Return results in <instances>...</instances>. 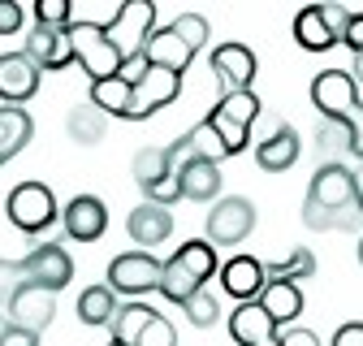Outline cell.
Returning a JSON list of instances; mask_svg holds the SVG:
<instances>
[{
    "label": "cell",
    "mask_w": 363,
    "mask_h": 346,
    "mask_svg": "<svg viewBox=\"0 0 363 346\" xmlns=\"http://www.w3.org/2000/svg\"><path fill=\"white\" fill-rule=\"evenodd\" d=\"M74 22V5L69 0H39L35 5V26H69Z\"/></svg>",
    "instance_id": "34"
},
{
    "label": "cell",
    "mask_w": 363,
    "mask_h": 346,
    "mask_svg": "<svg viewBox=\"0 0 363 346\" xmlns=\"http://www.w3.org/2000/svg\"><path fill=\"white\" fill-rule=\"evenodd\" d=\"M333 346H363V320H346L333 333Z\"/></svg>",
    "instance_id": "41"
},
{
    "label": "cell",
    "mask_w": 363,
    "mask_h": 346,
    "mask_svg": "<svg viewBox=\"0 0 363 346\" xmlns=\"http://www.w3.org/2000/svg\"><path fill=\"white\" fill-rule=\"evenodd\" d=\"M173 178H177L182 199L208 203V199H216V195H220V164H212V160L191 156V160H182V164L173 169Z\"/></svg>",
    "instance_id": "19"
},
{
    "label": "cell",
    "mask_w": 363,
    "mask_h": 346,
    "mask_svg": "<svg viewBox=\"0 0 363 346\" xmlns=\"http://www.w3.org/2000/svg\"><path fill=\"white\" fill-rule=\"evenodd\" d=\"M5 316H9V325H18V329H26V333H43L52 325V316H57V294L52 290H39V286H30V281H22L9 298H5Z\"/></svg>",
    "instance_id": "12"
},
{
    "label": "cell",
    "mask_w": 363,
    "mask_h": 346,
    "mask_svg": "<svg viewBox=\"0 0 363 346\" xmlns=\"http://www.w3.org/2000/svg\"><path fill=\"white\" fill-rule=\"evenodd\" d=\"M130 91H134V86H130L121 74H117V78H104V82H91V104H96L104 117H125Z\"/></svg>",
    "instance_id": "28"
},
{
    "label": "cell",
    "mask_w": 363,
    "mask_h": 346,
    "mask_svg": "<svg viewBox=\"0 0 363 346\" xmlns=\"http://www.w3.org/2000/svg\"><path fill=\"white\" fill-rule=\"evenodd\" d=\"M0 346H39V333H26L18 325H5V329H0Z\"/></svg>",
    "instance_id": "40"
},
{
    "label": "cell",
    "mask_w": 363,
    "mask_h": 346,
    "mask_svg": "<svg viewBox=\"0 0 363 346\" xmlns=\"http://www.w3.org/2000/svg\"><path fill=\"white\" fill-rule=\"evenodd\" d=\"M182 312H186V316H191V325H199V329H212V325H216V316H220V308H216V298H212L208 290L191 294L186 303H182Z\"/></svg>",
    "instance_id": "33"
},
{
    "label": "cell",
    "mask_w": 363,
    "mask_h": 346,
    "mask_svg": "<svg viewBox=\"0 0 363 346\" xmlns=\"http://www.w3.org/2000/svg\"><path fill=\"white\" fill-rule=\"evenodd\" d=\"M152 316H156V308H147L143 298H130V303H121V308L113 312V325H108V329H113L117 342H130V346H134V342H139V333H143V325H147Z\"/></svg>",
    "instance_id": "27"
},
{
    "label": "cell",
    "mask_w": 363,
    "mask_h": 346,
    "mask_svg": "<svg viewBox=\"0 0 363 346\" xmlns=\"http://www.w3.org/2000/svg\"><path fill=\"white\" fill-rule=\"evenodd\" d=\"M255 303L272 316V325H290V320L303 312V290H298L294 281H268Z\"/></svg>",
    "instance_id": "24"
},
{
    "label": "cell",
    "mask_w": 363,
    "mask_h": 346,
    "mask_svg": "<svg viewBox=\"0 0 363 346\" xmlns=\"http://www.w3.org/2000/svg\"><path fill=\"white\" fill-rule=\"evenodd\" d=\"M359 221H363V212H359V191H354V169L329 160L307 186L303 225L307 230H354Z\"/></svg>",
    "instance_id": "1"
},
{
    "label": "cell",
    "mask_w": 363,
    "mask_h": 346,
    "mask_svg": "<svg viewBox=\"0 0 363 346\" xmlns=\"http://www.w3.org/2000/svg\"><path fill=\"white\" fill-rule=\"evenodd\" d=\"M191 57H195V52H191L169 26H164V30H152L147 43H143V61H147V65H160V69H173V74H186Z\"/></svg>",
    "instance_id": "21"
},
{
    "label": "cell",
    "mask_w": 363,
    "mask_h": 346,
    "mask_svg": "<svg viewBox=\"0 0 363 346\" xmlns=\"http://www.w3.org/2000/svg\"><path fill=\"white\" fill-rule=\"evenodd\" d=\"M230 337L238 346H277V325L259 303H238L230 312Z\"/></svg>",
    "instance_id": "18"
},
{
    "label": "cell",
    "mask_w": 363,
    "mask_h": 346,
    "mask_svg": "<svg viewBox=\"0 0 363 346\" xmlns=\"http://www.w3.org/2000/svg\"><path fill=\"white\" fill-rule=\"evenodd\" d=\"M104 30L117 43L121 61L125 57H139L143 43H147V35L156 30V5H152V0H125V5L113 13V22H104Z\"/></svg>",
    "instance_id": "6"
},
{
    "label": "cell",
    "mask_w": 363,
    "mask_h": 346,
    "mask_svg": "<svg viewBox=\"0 0 363 346\" xmlns=\"http://www.w3.org/2000/svg\"><path fill=\"white\" fill-rule=\"evenodd\" d=\"M251 230H255V203L251 199L230 195V199H216L212 203V212H208V242L212 247H234Z\"/></svg>",
    "instance_id": "10"
},
{
    "label": "cell",
    "mask_w": 363,
    "mask_h": 346,
    "mask_svg": "<svg viewBox=\"0 0 363 346\" xmlns=\"http://www.w3.org/2000/svg\"><path fill=\"white\" fill-rule=\"evenodd\" d=\"M164 178H169V156H164V147H143L139 156H134V182H139L143 191H152Z\"/></svg>",
    "instance_id": "31"
},
{
    "label": "cell",
    "mask_w": 363,
    "mask_h": 346,
    "mask_svg": "<svg viewBox=\"0 0 363 346\" xmlns=\"http://www.w3.org/2000/svg\"><path fill=\"white\" fill-rule=\"evenodd\" d=\"M125 234H130V242H139L147 251V247H156V242H164L173 234V212L160 208V203H152V199H143L139 208H130Z\"/></svg>",
    "instance_id": "17"
},
{
    "label": "cell",
    "mask_w": 363,
    "mask_h": 346,
    "mask_svg": "<svg viewBox=\"0 0 363 346\" xmlns=\"http://www.w3.org/2000/svg\"><path fill=\"white\" fill-rule=\"evenodd\" d=\"M208 277H216V247L208 238H191L160 264V294L182 308L191 294L208 290Z\"/></svg>",
    "instance_id": "2"
},
{
    "label": "cell",
    "mask_w": 363,
    "mask_h": 346,
    "mask_svg": "<svg viewBox=\"0 0 363 346\" xmlns=\"http://www.w3.org/2000/svg\"><path fill=\"white\" fill-rule=\"evenodd\" d=\"M350 78H363V52H354V74Z\"/></svg>",
    "instance_id": "45"
},
{
    "label": "cell",
    "mask_w": 363,
    "mask_h": 346,
    "mask_svg": "<svg viewBox=\"0 0 363 346\" xmlns=\"http://www.w3.org/2000/svg\"><path fill=\"white\" fill-rule=\"evenodd\" d=\"M177 91H182V74L160 69V65H147V69H143V78L134 82V91H130V108H125V117H121V121H143V117L160 113L164 104H173V100H177Z\"/></svg>",
    "instance_id": "8"
},
{
    "label": "cell",
    "mask_w": 363,
    "mask_h": 346,
    "mask_svg": "<svg viewBox=\"0 0 363 346\" xmlns=\"http://www.w3.org/2000/svg\"><path fill=\"white\" fill-rule=\"evenodd\" d=\"M212 74L220 82V96L251 91V82H255V52L242 48V43H220V48H212Z\"/></svg>",
    "instance_id": "13"
},
{
    "label": "cell",
    "mask_w": 363,
    "mask_h": 346,
    "mask_svg": "<svg viewBox=\"0 0 363 346\" xmlns=\"http://www.w3.org/2000/svg\"><path fill=\"white\" fill-rule=\"evenodd\" d=\"M35 91H39L35 61H26L22 52H5V57H0V100L22 108L26 100H35Z\"/></svg>",
    "instance_id": "16"
},
{
    "label": "cell",
    "mask_w": 363,
    "mask_h": 346,
    "mask_svg": "<svg viewBox=\"0 0 363 346\" xmlns=\"http://www.w3.org/2000/svg\"><path fill=\"white\" fill-rule=\"evenodd\" d=\"M18 273H22V281H30V286H39V290H65L69 286V277H74V260H69V251L61 247V242H43V247H35L30 255H22L18 260Z\"/></svg>",
    "instance_id": "9"
},
{
    "label": "cell",
    "mask_w": 363,
    "mask_h": 346,
    "mask_svg": "<svg viewBox=\"0 0 363 346\" xmlns=\"http://www.w3.org/2000/svg\"><path fill=\"white\" fill-rule=\"evenodd\" d=\"M134 346H177V329H173V320L156 312V316L143 325V333H139V342H134Z\"/></svg>",
    "instance_id": "35"
},
{
    "label": "cell",
    "mask_w": 363,
    "mask_h": 346,
    "mask_svg": "<svg viewBox=\"0 0 363 346\" xmlns=\"http://www.w3.org/2000/svg\"><path fill=\"white\" fill-rule=\"evenodd\" d=\"M61 225H65V234H69L74 242H96V238H104V230H108V208H104V199H96V195H78V199L65 203Z\"/></svg>",
    "instance_id": "14"
},
{
    "label": "cell",
    "mask_w": 363,
    "mask_h": 346,
    "mask_svg": "<svg viewBox=\"0 0 363 346\" xmlns=\"http://www.w3.org/2000/svg\"><path fill=\"white\" fill-rule=\"evenodd\" d=\"M220 286H225V294L238 298V303H255L259 290H264V264L255 255H234L230 264L220 269Z\"/></svg>",
    "instance_id": "20"
},
{
    "label": "cell",
    "mask_w": 363,
    "mask_h": 346,
    "mask_svg": "<svg viewBox=\"0 0 363 346\" xmlns=\"http://www.w3.org/2000/svg\"><path fill=\"white\" fill-rule=\"evenodd\" d=\"M182 43H186L191 52H199L203 43H208V35H212V26H208V18H199V13H182V18H173V26H169Z\"/></svg>",
    "instance_id": "32"
},
{
    "label": "cell",
    "mask_w": 363,
    "mask_h": 346,
    "mask_svg": "<svg viewBox=\"0 0 363 346\" xmlns=\"http://www.w3.org/2000/svg\"><path fill=\"white\" fill-rule=\"evenodd\" d=\"M5 212H9V221H13L22 234H43V230H48L57 216H61V212H57V195L43 186V182H22V186H13Z\"/></svg>",
    "instance_id": "5"
},
{
    "label": "cell",
    "mask_w": 363,
    "mask_h": 346,
    "mask_svg": "<svg viewBox=\"0 0 363 346\" xmlns=\"http://www.w3.org/2000/svg\"><path fill=\"white\" fill-rule=\"evenodd\" d=\"M320 152H325V156L350 152V135H346L342 121H325V130H320Z\"/></svg>",
    "instance_id": "36"
},
{
    "label": "cell",
    "mask_w": 363,
    "mask_h": 346,
    "mask_svg": "<svg viewBox=\"0 0 363 346\" xmlns=\"http://www.w3.org/2000/svg\"><path fill=\"white\" fill-rule=\"evenodd\" d=\"M255 160H259V169H268V173L290 169V164L298 160V130H294V125H272V135L255 147Z\"/></svg>",
    "instance_id": "22"
},
{
    "label": "cell",
    "mask_w": 363,
    "mask_h": 346,
    "mask_svg": "<svg viewBox=\"0 0 363 346\" xmlns=\"http://www.w3.org/2000/svg\"><path fill=\"white\" fill-rule=\"evenodd\" d=\"M311 104L325 113V121H346L359 108V86L346 69H320L311 78Z\"/></svg>",
    "instance_id": "11"
},
{
    "label": "cell",
    "mask_w": 363,
    "mask_h": 346,
    "mask_svg": "<svg viewBox=\"0 0 363 346\" xmlns=\"http://www.w3.org/2000/svg\"><path fill=\"white\" fill-rule=\"evenodd\" d=\"M65 35H69V52H74V61L86 69V78L91 82H104V78H117L121 74V52H117V43L108 39V30L100 26V22H69L65 26Z\"/></svg>",
    "instance_id": "3"
},
{
    "label": "cell",
    "mask_w": 363,
    "mask_h": 346,
    "mask_svg": "<svg viewBox=\"0 0 363 346\" xmlns=\"http://www.w3.org/2000/svg\"><path fill=\"white\" fill-rule=\"evenodd\" d=\"M113 312H117V298L108 286H86L78 294V320L82 325H113Z\"/></svg>",
    "instance_id": "29"
},
{
    "label": "cell",
    "mask_w": 363,
    "mask_h": 346,
    "mask_svg": "<svg viewBox=\"0 0 363 346\" xmlns=\"http://www.w3.org/2000/svg\"><path fill=\"white\" fill-rule=\"evenodd\" d=\"M320 18H325L329 35L342 43V35H346V26H350V13H346V5H320Z\"/></svg>",
    "instance_id": "38"
},
{
    "label": "cell",
    "mask_w": 363,
    "mask_h": 346,
    "mask_svg": "<svg viewBox=\"0 0 363 346\" xmlns=\"http://www.w3.org/2000/svg\"><path fill=\"white\" fill-rule=\"evenodd\" d=\"M108 346H130V342H117V337H113V342H108Z\"/></svg>",
    "instance_id": "46"
},
{
    "label": "cell",
    "mask_w": 363,
    "mask_h": 346,
    "mask_svg": "<svg viewBox=\"0 0 363 346\" xmlns=\"http://www.w3.org/2000/svg\"><path fill=\"white\" fill-rule=\"evenodd\" d=\"M30 135H35L30 113L18 108V104H0V164L13 160V156L30 143Z\"/></svg>",
    "instance_id": "23"
},
{
    "label": "cell",
    "mask_w": 363,
    "mask_h": 346,
    "mask_svg": "<svg viewBox=\"0 0 363 346\" xmlns=\"http://www.w3.org/2000/svg\"><path fill=\"white\" fill-rule=\"evenodd\" d=\"M259 117V100L255 91H234V96H220L216 108L203 117L212 130H216V139L225 147V156H238L247 143H251V125Z\"/></svg>",
    "instance_id": "4"
},
{
    "label": "cell",
    "mask_w": 363,
    "mask_h": 346,
    "mask_svg": "<svg viewBox=\"0 0 363 346\" xmlns=\"http://www.w3.org/2000/svg\"><path fill=\"white\" fill-rule=\"evenodd\" d=\"M277 346H320V337L311 329H286V333H277Z\"/></svg>",
    "instance_id": "42"
},
{
    "label": "cell",
    "mask_w": 363,
    "mask_h": 346,
    "mask_svg": "<svg viewBox=\"0 0 363 346\" xmlns=\"http://www.w3.org/2000/svg\"><path fill=\"white\" fill-rule=\"evenodd\" d=\"M294 43L303 52H329L333 48V35H329V26H325V18H320V5H311V9H303L298 18H294Z\"/></svg>",
    "instance_id": "25"
},
{
    "label": "cell",
    "mask_w": 363,
    "mask_h": 346,
    "mask_svg": "<svg viewBox=\"0 0 363 346\" xmlns=\"http://www.w3.org/2000/svg\"><path fill=\"white\" fill-rule=\"evenodd\" d=\"M108 290L113 294H130L143 298L152 290H160V260L152 251H125L108 264Z\"/></svg>",
    "instance_id": "7"
},
{
    "label": "cell",
    "mask_w": 363,
    "mask_h": 346,
    "mask_svg": "<svg viewBox=\"0 0 363 346\" xmlns=\"http://www.w3.org/2000/svg\"><path fill=\"white\" fill-rule=\"evenodd\" d=\"M354 191H359V212H363V164H359V173H354Z\"/></svg>",
    "instance_id": "44"
},
{
    "label": "cell",
    "mask_w": 363,
    "mask_h": 346,
    "mask_svg": "<svg viewBox=\"0 0 363 346\" xmlns=\"http://www.w3.org/2000/svg\"><path fill=\"white\" fill-rule=\"evenodd\" d=\"M359 260H363V238H359Z\"/></svg>",
    "instance_id": "47"
},
{
    "label": "cell",
    "mask_w": 363,
    "mask_h": 346,
    "mask_svg": "<svg viewBox=\"0 0 363 346\" xmlns=\"http://www.w3.org/2000/svg\"><path fill=\"white\" fill-rule=\"evenodd\" d=\"M22 57H26V61H35V69H39V74H43V69H65V65L74 61L65 26H61V30H57V26H35V30L26 35Z\"/></svg>",
    "instance_id": "15"
},
{
    "label": "cell",
    "mask_w": 363,
    "mask_h": 346,
    "mask_svg": "<svg viewBox=\"0 0 363 346\" xmlns=\"http://www.w3.org/2000/svg\"><path fill=\"white\" fill-rule=\"evenodd\" d=\"M65 125H69V139H74V143H82V147L100 143V139L108 135V117H104L96 104H91V100H86V104H78V108L69 113V121H65Z\"/></svg>",
    "instance_id": "26"
},
{
    "label": "cell",
    "mask_w": 363,
    "mask_h": 346,
    "mask_svg": "<svg viewBox=\"0 0 363 346\" xmlns=\"http://www.w3.org/2000/svg\"><path fill=\"white\" fill-rule=\"evenodd\" d=\"M22 22H26V9L18 0H0V35H18Z\"/></svg>",
    "instance_id": "37"
},
{
    "label": "cell",
    "mask_w": 363,
    "mask_h": 346,
    "mask_svg": "<svg viewBox=\"0 0 363 346\" xmlns=\"http://www.w3.org/2000/svg\"><path fill=\"white\" fill-rule=\"evenodd\" d=\"M311 273H315V255L307 247H298V251H290V260H281V264H264V286L268 281H294L298 286Z\"/></svg>",
    "instance_id": "30"
},
{
    "label": "cell",
    "mask_w": 363,
    "mask_h": 346,
    "mask_svg": "<svg viewBox=\"0 0 363 346\" xmlns=\"http://www.w3.org/2000/svg\"><path fill=\"white\" fill-rule=\"evenodd\" d=\"M342 125H346V135H350V156L363 164V104H359V108H354Z\"/></svg>",
    "instance_id": "39"
},
{
    "label": "cell",
    "mask_w": 363,
    "mask_h": 346,
    "mask_svg": "<svg viewBox=\"0 0 363 346\" xmlns=\"http://www.w3.org/2000/svg\"><path fill=\"white\" fill-rule=\"evenodd\" d=\"M342 43H346L350 52H363V13H350V26H346Z\"/></svg>",
    "instance_id": "43"
}]
</instances>
